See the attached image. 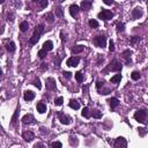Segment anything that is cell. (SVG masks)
Segmentation results:
<instances>
[{"mask_svg": "<svg viewBox=\"0 0 148 148\" xmlns=\"http://www.w3.org/2000/svg\"><path fill=\"white\" fill-rule=\"evenodd\" d=\"M146 118H147V110H138L137 112L134 113V119L139 122V123L145 124L146 123Z\"/></svg>", "mask_w": 148, "mask_h": 148, "instance_id": "2", "label": "cell"}, {"mask_svg": "<svg viewBox=\"0 0 148 148\" xmlns=\"http://www.w3.org/2000/svg\"><path fill=\"white\" fill-rule=\"evenodd\" d=\"M45 56H46V51H45V50H44V49L39 50V51H38V57H39V58H41V59H44Z\"/></svg>", "mask_w": 148, "mask_h": 148, "instance_id": "34", "label": "cell"}, {"mask_svg": "<svg viewBox=\"0 0 148 148\" xmlns=\"http://www.w3.org/2000/svg\"><path fill=\"white\" fill-rule=\"evenodd\" d=\"M142 9H141L140 7H137V8H134L133 12H132V19L133 20H137V19H140L141 16H142Z\"/></svg>", "mask_w": 148, "mask_h": 148, "instance_id": "9", "label": "cell"}, {"mask_svg": "<svg viewBox=\"0 0 148 148\" xmlns=\"http://www.w3.org/2000/svg\"><path fill=\"white\" fill-rule=\"evenodd\" d=\"M92 5H93L92 1H82L81 2V8L82 9H85V11H88V9H90Z\"/></svg>", "mask_w": 148, "mask_h": 148, "instance_id": "17", "label": "cell"}, {"mask_svg": "<svg viewBox=\"0 0 148 148\" xmlns=\"http://www.w3.org/2000/svg\"><path fill=\"white\" fill-rule=\"evenodd\" d=\"M89 25L92 28H99V22L96 21V20H90L89 21Z\"/></svg>", "mask_w": 148, "mask_h": 148, "instance_id": "30", "label": "cell"}, {"mask_svg": "<svg viewBox=\"0 0 148 148\" xmlns=\"http://www.w3.org/2000/svg\"><path fill=\"white\" fill-rule=\"evenodd\" d=\"M60 37H61V39H63V41H65V38H66V37L64 36V32H63V31L60 32Z\"/></svg>", "mask_w": 148, "mask_h": 148, "instance_id": "47", "label": "cell"}, {"mask_svg": "<svg viewBox=\"0 0 148 148\" xmlns=\"http://www.w3.org/2000/svg\"><path fill=\"white\" fill-rule=\"evenodd\" d=\"M58 115H59L60 123L64 124V125H70V124H71V120H72L70 116H67V115H65V113H63V112H59Z\"/></svg>", "mask_w": 148, "mask_h": 148, "instance_id": "6", "label": "cell"}, {"mask_svg": "<svg viewBox=\"0 0 148 148\" xmlns=\"http://www.w3.org/2000/svg\"><path fill=\"white\" fill-rule=\"evenodd\" d=\"M109 70L115 71V72H119V71H122V64L119 61H117V60H113L112 63L110 64Z\"/></svg>", "mask_w": 148, "mask_h": 148, "instance_id": "8", "label": "cell"}, {"mask_svg": "<svg viewBox=\"0 0 148 148\" xmlns=\"http://www.w3.org/2000/svg\"><path fill=\"white\" fill-rule=\"evenodd\" d=\"M83 49H85V46H83V45H76V46H74L73 49H72V53H73V54L80 53V52L83 51Z\"/></svg>", "mask_w": 148, "mask_h": 148, "instance_id": "18", "label": "cell"}, {"mask_svg": "<svg viewBox=\"0 0 148 148\" xmlns=\"http://www.w3.org/2000/svg\"><path fill=\"white\" fill-rule=\"evenodd\" d=\"M45 19L48 20V22L52 23V22H53V19H54V16H53L52 13H49V14H46V15H45Z\"/></svg>", "mask_w": 148, "mask_h": 148, "instance_id": "33", "label": "cell"}, {"mask_svg": "<svg viewBox=\"0 0 148 148\" xmlns=\"http://www.w3.org/2000/svg\"><path fill=\"white\" fill-rule=\"evenodd\" d=\"M131 78H132V80H139V79L141 78V75L139 72L134 71V72H132V74H131Z\"/></svg>", "mask_w": 148, "mask_h": 148, "instance_id": "26", "label": "cell"}, {"mask_svg": "<svg viewBox=\"0 0 148 148\" xmlns=\"http://www.w3.org/2000/svg\"><path fill=\"white\" fill-rule=\"evenodd\" d=\"M70 144H71V146H78V139H76V137L71 135L70 137Z\"/></svg>", "mask_w": 148, "mask_h": 148, "instance_id": "27", "label": "cell"}, {"mask_svg": "<svg viewBox=\"0 0 148 148\" xmlns=\"http://www.w3.org/2000/svg\"><path fill=\"white\" fill-rule=\"evenodd\" d=\"M104 4H105V5H112L113 1H112V0H104Z\"/></svg>", "mask_w": 148, "mask_h": 148, "instance_id": "46", "label": "cell"}, {"mask_svg": "<svg viewBox=\"0 0 148 148\" xmlns=\"http://www.w3.org/2000/svg\"><path fill=\"white\" fill-rule=\"evenodd\" d=\"M6 49L8 52H14L15 51V43L14 42H8L6 44Z\"/></svg>", "mask_w": 148, "mask_h": 148, "instance_id": "20", "label": "cell"}, {"mask_svg": "<svg viewBox=\"0 0 148 148\" xmlns=\"http://www.w3.org/2000/svg\"><path fill=\"white\" fill-rule=\"evenodd\" d=\"M64 76L67 79H71V76H72V73H70V72H64Z\"/></svg>", "mask_w": 148, "mask_h": 148, "instance_id": "45", "label": "cell"}, {"mask_svg": "<svg viewBox=\"0 0 148 148\" xmlns=\"http://www.w3.org/2000/svg\"><path fill=\"white\" fill-rule=\"evenodd\" d=\"M103 85H104V82H103V81H97V82H96V88L101 89V87H103Z\"/></svg>", "mask_w": 148, "mask_h": 148, "instance_id": "43", "label": "cell"}, {"mask_svg": "<svg viewBox=\"0 0 148 148\" xmlns=\"http://www.w3.org/2000/svg\"><path fill=\"white\" fill-rule=\"evenodd\" d=\"M80 63V59H79L78 57H71L68 59L66 60V65L70 67H76Z\"/></svg>", "mask_w": 148, "mask_h": 148, "instance_id": "5", "label": "cell"}, {"mask_svg": "<svg viewBox=\"0 0 148 148\" xmlns=\"http://www.w3.org/2000/svg\"><path fill=\"white\" fill-rule=\"evenodd\" d=\"M115 147L116 148H126L127 147V141L124 139V138H118L116 139V142H115Z\"/></svg>", "mask_w": 148, "mask_h": 148, "instance_id": "7", "label": "cell"}, {"mask_svg": "<svg viewBox=\"0 0 148 148\" xmlns=\"http://www.w3.org/2000/svg\"><path fill=\"white\" fill-rule=\"evenodd\" d=\"M36 108H37V111H38L39 113H44L46 111V105L42 102L37 103V106H36Z\"/></svg>", "mask_w": 148, "mask_h": 148, "instance_id": "16", "label": "cell"}, {"mask_svg": "<svg viewBox=\"0 0 148 148\" xmlns=\"http://www.w3.org/2000/svg\"><path fill=\"white\" fill-rule=\"evenodd\" d=\"M130 56H131V51L130 50H125L123 52V57L126 59V61H127V64L128 63H131V60H130Z\"/></svg>", "mask_w": 148, "mask_h": 148, "instance_id": "24", "label": "cell"}, {"mask_svg": "<svg viewBox=\"0 0 148 148\" xmlns=\"http://www.w3.org/2000/svg\"><path fill=\"white\" fill-rule=\"evenodd\" d=\"M37 4H38L42 8H45L46 6H48V4H49V2H48L46 0H41V1H37Z\"/></svg>", "mask_w": 148, "mask_h": 148, "instance_id": "36", "label": "cell"}, {"mask_svg": "<svg viewBox=\"0 0 148 148\" xmlns=\"http://www.w3.org/2000/svg\"><path fill=\"white\" fill-rule=\"evenodd\" d=\"M48 85H46V87L49 89H54L56 88V85H54V80H53L52 78H50V79H48Z\"/></svg>", "mask_w": 148, "mask_h": 148, "instance_id": "23", "label": "cell"}, {"mask_svg": "<svg viewBox=\"0 0 148 148\" xmlns=\"http://www.w3.org/2000/svg\"><path fill=\"white\" fill-rule=\"evenodd\" d=\"M43 31H44V25H39L38 27L35 29V31H34V34H32V36H31V38H30V41H29V43H30L31 45L36 44V43L39 41V38H41V35L43 34Z\"/></svg>", "mask_w": 148, "mask_h": 148, "instance_id": "1", "label": "cell"}, {"mask_svg": "<svg viewBox=\"0 0 148 148\" xmlns=\"http://www.w3.org/2000/svg\"><path fill=\"white\" fill-rule=\"evenodd\" d=\"M43 49L45 50L46 52H48V51H51V50L53 49V43L51 42V41H46V42L43 44Z\"/></svg>", "mask_w": 148, "mask_h": 148, "instance_id": "15", "label": "cell"}, {"mask_svg": "<svg viewBox=\"0 0 148 148\" xmlns=\"http://www.w3.org/2000/svg\"><path fill=\"white\" fill-rule=\"evenodd\" d=\"M94 44H95L97 48H104L106 44V37L103 35L96 36L95 38H94Z\"/></svg>", "mask_w": 148, "mask_h": 148, "instance_id": "4", "label": "cell"}, {"mask_svg": "<svg viewBox=\"0 0 148 148\" xmlns=\"http://www.w3.org/2000/svg\"><path fill=\"white\" fill-rule=\"evenodd\" d=\"M93 117L99 119V118L102 117V113H101V111H99V110H94V111H93Z\"/></svg>", "mask_w": 148, "mask_h": 148, "instance_id": "29", "label": "cell"}, {"mask_svg": "<svg viewBox=\"0 0 148 148\" xmlns=\"http://www.w3.org/2000/svg\"><path fill=\"white\" fill-rule=\"evenodd\" d=\"M63 102H64V99H63V97H58V99H54V104H56L57 106H60L61 104H63Z\"/></svg>", "mask_w": 148, "mask_h": 148, "instance_id": "35", "label": "cell"}, {"mask_svg": "<svg viewBox=\"0 0 148 148\" xmlns=\"http://www.w3.org/2000/svg\"><path fill=\"white\" fill-rule=\"evenodd\" d=\"M82 116L86 117V118H89V117H90V112H89V109L87 106L82 109Z\"/></svg>", "mask_w": 148, "mask_h": 148, "instance_id": "28", "label": "cell"}, {"mask_svg": "<svg viewBox=\"0 0 148 148\" xmlns=\"http://www.w3.org/2000/svg\"><path fill=\"white\" fill-rule=\"evenodd\" d=\"M79 13V6L78 5H71L70 7V14L72 16H76Z\"/></svg>", "mask_w": 148, "mask_h": 148, "instance_id": "13", "label": "cell"}, {"mask_svg": "<svg viewBox=\"0 0 148 148\" xmlns=\"http://www.w3.org/2000/svg\"><path fill=\"white\" fill-rule=\"evenodd\" d=\"M70 106L72 108V109H74V110L80 109V104H79V102H78V101H75V99H71V101H70Z\"/></svg>", "mask_w": 148, "mask_h": 148, "instance_id": "19", "label": "cell"}, {"mask_svg": "<svg viewBox=\"0 0 148 148\" xmlns=\"http://www.w3.org/2000/svg\"><path fill=\"white\" fill-rule=\"evenodd\" d=\"M56 16H59V18L63 16V9L61 8H57L56 9Z\"/></svg>", "mask_w": 148, "mask_h": 148, "instance_id": "39", "label": "cell"}, {"mask_svg": "<svg viewBox=\"0 0 148 148\" xmlns=\"http://www.w3.org/2000/svg\"><path fill=\"white\" fill-rule=\"evenodd\" d=\"M25 101H32V99H35V93H32L31 90H27L25 93V95H23Z\"/></svg>", "mask_w": 148, "mask_h": 148, "instance_id": "12", "label": "cell"}, {"mask_svg": "<svg viewBox=\"0 0 148 148\" xmlns=\"http://www.w3.org/2000/svg\"><path fill=\"white\" fill-rule=\"evenodd\" d=\"M113 18V13L109 9H102V11L99 13V19H102L104 21H108V20H111Z\"/></svg>", "mask_w": 148, "mask_h": 148, "instance_id": "3", "label": "cell"}, {"mask_svg": "<svg viewBox=\"0 0 148 148\" xmlns=\"http://www.w3.org/2000/svg\"><path fill=\"white\" fill-rule=\"evenodd\" d=\"M138 132H139V134H140L141 137H145L146 133H147V130H146L145 127H139V128H138Z\"/></svg>", "mask_w": 148, "mask_h": 148, "instance_id": "31", "label": "cell"}, {"mask_svg": "<svg viewBox=\"0 0 148 148\" xmlns=\"http://www.w3.org/2000/svg\"><path fill=\"white\" fill-rule=\"evenodd\" d=\"M28 29H29V25H28V22H27V21L21 22V25H20V30H21L22 32H25V31H27Z\"/></svg>", "mask_w": 148, "mask_h": 148, "instance_id": "21", "label": "cell"}, {"mask_svg": "<svg viewBox=\"0 0 148 148\" xmlns=\"http://www.w3.org/2000/svg\"><path fill=\"white\" fill-rule=\"evenodd\" d=\"M19 112H20V106H18V109H16V111H15L14 116H13V118H12V124H14L15 122H16V118H18Z\"/></svg>", "mask_w": 148, "mask_h": 148, "instance_id": "32", "label": "cell"}, {"mask_svg": "<svg viewBox=\"0 0 148 148\" xmlns=\"http://www.w3.org/2000/svg\"><path fill=\"white\" fill-rule=\"evenodd\" d=\"M117 30H118V31H124V30H125L124 23H117Z\"/></svg>", "mask_w": 148, "mask_h": 148, "instance_id": "38", "label": "cell"}, {"mask_svg": "<svg viewBox=\"0 0 148 148\" xmlns=\"http://www.w3.org/2000/svg\"><path fill=\"white\" fill-rule=\"evenodd\" d=\"M75 79H76L78 82H82L83 79H85V76H83V74H82L81 72H78V73H75Z\"/></svg>", "mask_w": 148, "mask_h": 148, "instance_id": "25", "label": "cell"}, {"mask_svg": "<svg viewBox=\"0 0 148 148\" xmlns=\"http://www.w3.org/2000/svg\"><path fill=\"white\" fill-rule=\"evenodd\" d=\"M32 122H34L32 115H25V116H23V118H22V123L23 124H31Z\"/></svg>", "mask_w": 148, "mask_h": 148, "instance_id": "14", "label": "cell"}, {"mask_svg": "<svg viewBox=\"0 0 148 148\" xmlns=\"http://www.w3.org/2000/svg\"><path fill=\"white\" fill-rule=\"evenodd\" d=\"M34 148H45V146H44L42 142H37V144L34 146Z\"/></svg>", "mask_w": 148, "mask_h": 148, "instance_id": "44", "label": "cell"}, {"mask_svg": "<svg viewBox=\"0 0 148 148\" xmlns=\"http://www.w3.org/2000/svg\"><path fill=\"white\" fill-rule=\"evenodd\" d=\"M109 50L111 51V52H113V51H115V43H113V41H110V43H109Z\"/></svg>", "mask_w": 148, "mask_h": 148, "instance_id": "40", "label": "cell"}, {"mask_svg": "<svg viewBox=\"0 0 148 148\" xmlns=\"http://www.w3.org/2000/svg\"><path fill=\"white\" fill-rule=\"evenodd\" d=\"M108 102H109L111 109H115V108H117V106L119 105V101H118V99H116V97H111V99H108Z\"/></svg>", "mask_w": 148, "mask_h": 148, "instance_id": "11", "label": "cell"}, {"mask_svg": "<svg viewBox=\"0 0 148 148\" xmlns=\"http://www.w3.org/2000/svg\"><path fill=\"white\" fill-rule=\"evenodd\" d=\"M34 86H35V87H37V88H38V89H41V88H42V85H41V81H39L38 79L34 81Z\"/></svg>", "mask_w": 148, "mask_h": 148, "instance_id": "41", "label": "cell"}, {"mask_svg": "<svg viewBox=\"0 0 148 148\" xmlns=\"http://www.w3.org/2000/svg\"><path fill=\"white\" fill-rule=\"evenodd\" d=\"M52 148H63V145L59 141H54L52 144Z\"/></svg>", "mask_w": 148, "mask_h": 148, "instance_id": "37", "label": "cell"}, {"mask_svg": "<svg viewBox=\"0 0 148 148\" xmlns=\"http://www.w3.org/2000/svg\"><path fill=\"white\" fill-rule=\"evenodd\" d=\"M22 137H23V139H25V141L30 142V141H31L34 138H35V135H34V133H32V132H30V131H25V132H23Z\"/></svg>", "mask_w": 148, "mask_h": 148, "instance_id": "10", "label": "cell"}, {"mask_svg": "<svg viewBox=\"0 0 148 148\" xmlns=\"http://www.w3.org/2000/svg\"><path fill=\"white\" fill-rule=\"evenodd\" d=\"M120 80H122V75L120 74H116V75H113L111 78V82L112 83H119Z\"/></svg>", "mask_w": 148, "mask_h": 148, "instance_id": "22", "label": "cell"}, {"mask_svg": "<svg viewBox=\"0 0 148 148\" xmlns=\"http://www.w3.org/2000/svg\"><path fill=\"white\" fill-rule=\"evenodd\" d=\"M138 41H139V37H138V36H133V37L131 38V43H132V44H135Z\"/></svg>", "mask_w": 148, "mask_h": 148, "instance_id": "42", "label": "cell"}]
</instances>
